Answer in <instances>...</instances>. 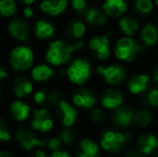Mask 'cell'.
<instances>
[{
	"instance_id": "484cf974",
	"label": "cell",
	"mask_w": 158,
	"mask_h": 157,
	"mask_svg": "<svg viewBox=\"0 0 158 157\" xmlns=\"http://www.w3.org/2000/svg\"><path fill=\"white\" fill-rule=\"evenodd\" d=\"M118 28L125 36L131 37L135 34H137L138 30L140 29L139 21L135 16L131 15H124L121 19H118Z\"/></svg>"
},
{
	"instance_id": "f546056e",
	"label": "cell",
	"mask_w": 158,
	"mask_h": 157,
	"mask_svg": "<svg viewBox=\"0 0 158 157\" xmlns=\"http://www.w3.org/2000/svg\"><path fill=\"white\" fill-rule=\"evenodd\" d=\"M17 11L14 0H0V15L2 17H12Z\"/></svg>"
},
{
	"instance_id": "f1b7e54d",
	"label": "cell",
	"mask_w": 158,
	"mask_h": 157,
	"mask_svg": "<svg viewBox=\"0 0 158 157\" xmlns=\"http://www.w3.org/2000/svg\"><path fill=\"white\" fill-rule=\"evenodd\" d=\"M133 6H135V10L138 14L146 16L153 12L155 2L153 0H135Z\"/></svg>"
},
{
	"instance_id": "9c48e42d",
	"label": "cell",
	"mask_w": 158,
	"mask_h": 157,
	"mask_svg": "<svg viewBox=\"0 0 158 157\" xmlns=\"http://www.w3.org/2000/svg\"><path fill=\"white\" fill-rule=\"evenodd\" d=\"M8 32L12 39L19 42L27 41L30 35V27L25 17L16 16L8 24Z\"/></svg>"
},
{
	"instance_id": "836d02e7",
	"label": "cell",
	"mask_w": 158,
	"mask_h": 157,
	"mask_svg": "<svg viewBox=\"0 0 158 157\" xmlns=\"http://www.w3.org/2000/svg\"><path fill=\"white\" fill-rule=\"evenodd\" d=\"M61 147H63V143H61L58 136H53L50 137V138H45V149H48L50 152L59 150Z\"/></svg>"
},
{
	"instance_id": "2e32d148",
	"label": "cell",
	"mask_w": 158,
	"mask_h": 157,
	"mask_svg": "<svg viewBox=\"0 0 158 157\" xmlns=\"http://www.w3.org/2000/svg\"><path fill=\"white\" fill-rule=\"evenodd\" d=\"M101 9L108 17L121 19L128 10L127 0H104Z\"/></svg>"
},
{
	"instance_id": "e575fe53",
	"label": "cell",
	"mask_w": 158,
	"mask_h": 157,
	"mask_svg": "<svg viewBox=\"0 0 158 157\" xmlns=\"http://www.w3.org/2000/svg\"><path fill=\"white\" fill-rule=\"evenodd\" d=\"M145 105L158 107V88H152L143 98Z\"/></svg>"
},
{
	"instance_id": "b9f144b4",
	"label": "cell",
	"mask_w": 158,
	"mask_h": 157,
	"mask_svg": "<svg viewBox=\"0 0 158 157\" xmlns=\"http://www.w3.org/2000/svg\"><path fill=\"white\" fill-rule=\"evenodd\" d=\"M33 14H35V12H33L32 8L30 6H26L25 8L23 9V15L26 19H31V17L33 16Z\"/></svg>"
},
{
	"instance_id": "7a4b0ae2",
	"label": "cell",
	"mask_w": 158,
	"mask_h": 157,
	"mask_svg": "<svg viewBox=\"0 0 158 157\" xmlns=\"http://www.w3.org/2000/svg\"><path fill=\"white\" fill-rule=\"evenodd\" d=\"M9 67L19 74L30 71L35 66V52L26 44H19L9 54Z\"/></svg>"
},
{
	"instance_id": "6da1fadb",
	"label": "cell",
	"mask_w": 158,
	"mask_h": 157,
	"mask_svg": "<svg viewBox=\"0 0 158 157\" xmlns=\"http://www.w3.org/2000/svg\"><path fill=\"white\" fill-rule=\"evenodd\" d=\"M84 48V42L79 40L72 43L66 40H54L48 45L44 54V58L48 64L53 67H60L71 60L73 53L82 51Z\"/></svg>"
},
{
	"instance_id": "d4e9b609",
	"label": "cell",
	"mask_w": 158,
	"mask_h": 157,
	"mask_svg": "<svg viewBox=\"0 0 158 157\" xmlns=\"http://www.w3.org/2000/svg\"><path fill=\"white\" fill-rule=\"evenodd\" d=\"M99 154V147L92 139H82L77 144L75 157H97Z\"/></svg>"
},
{
	"instance_id": "4dcf8cb0",
	"label": "cell",
	"mask_w": 158,
	"mask_h": 157,
	"mask_svg": "<svg viewBox=\"0 0 158 157\" xmlns=\"http://www.w3.org/2000/svg\"><path fill=\"white\" fill-rule=\"evenodd\" d=\"M57 136L59 137L61 143H63V145H64V147H70V145L74 144L75 139H77V134H75V131L72 128L64 127Z\"/></svg>"
},
{
	"instance_id": "f35d334b",
	"label": "cell",
	"mask_w": 158,
	"mask_h": 157,
	"mask_svg": "<svg viewBox=\"0 0 158 157\" xmlns=\"http://www.w3.org/2000/svg\"><path fill=\"white\" fill-rule=\"evenodd\" d=\"M30 157H48L46 151L44 150V147H38L35 151L31 152V155Z\"/></svg>"
},
{
	"instance_id": "52a82bcc",
	"label": "cell",
	"mask_w": 158,
	"mask_h": 157,
	"mask_svg": "<svg viewBox=\"0 0 158 157\" xmlns=\"http://www.w3.org/2000/svg\"><path fill=\"white\" fill-rule=\"evenodd\" d=\"M130 138L128 134H123L114 130H106L103 131L100 138V145L102 150L109 153H118L124 147L125 143Z\"/></svg>"
},
{
	"instance_id": "83f0119b",
	"label": "cell",
	"mask_w": 158,
	"mask_h": 157,
	"mask_svg": "<svg viewBox=\"0 0 158 157\" xmlns=\"http://www.w3.org/2000/svg\"><path fill=\"white\" fill-rule=\"evenodd\" d=\"M153 121V114L148 109H142L140 111H137L135 114L133 123L141 128H146L151 125Z\"/></svg>"
},
{
	"instance_id": "7c38bea8",
	"label": "cell",
	"mask_w": 158,
	"mask_h": 157,
	"mask_svg": "<svg viewBox=\"0 0 158 157\" xmlns=\"http://www.w3.org/2000/svg\"><path fill=\"white\" fill-rule=\"evenodd\" d=\"M88 45L96 58L100 60L109 58L110 56V34L93 37L89 40Z\"/></svg>"
},
{
	"instance_id": "277c9868",
	"label": "cell",
	"mask_w": 158,
	"mask_h": 157,
	"mask_svg": "<svg viewBox=\"0 0 158 157\" xmlns=\"http://www.w3.org/2000/svg\"><path fill=\"white\" fill-rule=\"evenodd\" d=\"M92 76L90 64L84 58H74L66 69V76L70 83L82 86L88 81Z\"/></svg>"
},
{
	"instance_id": "4fadbf2b",
	"label": "cell",
	"mask_w": 158,
	"mask_h": 157,
	"mask_svg": "<svg viewBox=\"0 0 158 157\" xmlns=\"http://www.w3.org/2000/svg\"><path fill=\"white\" fill-rule=\"evenodd\" d=\"M35 92V82L31 78L19 74L12 82V93L17 99H25Z\"/></svg>"
},
{
	"instance_id": "ba28073f",
	"label": "cell",
	"mask_w": 158,
	"mask_h": 157,
	"mask_svg": "<svg viewBox=\"0 0 158 157\" xmlns=\"http://www.w3.org/2000/svg\"><path fill=\"white\" fill-rule=\"evenodd\" d=\"M55 108H56L55 116L57 121L63 125V127L72 128V126L77 123V118H79V111L77 107L63 99Z\"/></svg>"
},
{
	"instance_id": "44dd1931",
	"label": "cell",
	"mask_w": 158,
	"mask_h": 157,
	"mask_svg": "<svg viewBox=\"0 0 158 157\" xmlns=\"http://www.w3.org/2000/svg\"><path fill=\"white\" fill-rule=\"evenodd\" d=\"M68 8V0H43L40 3V10L48 16H57Z\"/></svg>"
},
{
	"instance_id": "7402d4cb",
	"label": "cell",
	"mask_w": 158,
	"mask_h": 157,
	"mask_svg": "<svg viewBox=\"0 0 158 157\" xmlns=\"http://www.w3.org/2000/svg\"><path fill=\"white\" fill-rule=\"evenodd\" d=\"M158 147V138L154 134H142L138 138L137 149L141 154L148 155Z\"/></svg>"
},
{
	"instance_id": "d590c367",
	"label": "cell",
	"mask_w": 158,
	"mask_h": 157,
	"mask_svg": "<svg viewBox=\"0 0 158 157\" xmlns=\"http://www.w3.org/2000/svg\"><path fill=\"white\" fill-rule=\"evenodd\" d=\"M89 116L93 123L98 124V125L104 123V121H106V114L103 113V111L100 108H93Z\"/></svg>"
},
{
	"instance_id": "5bb4252c",
	"label": "cell",
	"mask_w": 158,
	"mask_h": 157,
	"mask_svg": "<svg viewBox=\"0 0 158 157\" xmlns=\"http://www.w3.org/2000/svg\"><path fill=\"white\" fill-rule=\"evenodd\" d=\"M9 114L17 123H24L31 118L32 109L24 99H15L9 105Z\"/></svg>"
},
{
	"instance_id": "3957f363",
	"label": "cell",
	"mask_w": 158,
	"mask_h": 157,
	"mask_svg": "<svg viewBox=\"0 0 158 157\" xmlns=\"http://www.w3.org/2000/svg\"><path fill=\"white\" fill-rule=\"evenodd\" d=\"M39 134H40L35 132L31 127L22 126L16 129L14 137L16 143L23 151L31 153L38 147L45 149V138L40 137Z\"/></svg>"
},
{
	"instance_id": "7bdbcfd3",
	"label": "cell",
	"mask_w": 158,
	"mask_h": 157,
	"mask_svg": "<svg viewBox=\"0 0 158 157\" xmlns=\"http://www.w3.org/2000/svg\"><path fill=\"white\" fill-rule=\"evenodd\" d=\"M0 157H14V154L8 149H1L0 150Z\"/></svg>"
},
{
	"instance_id": "74e56055",
	"label": "cell",
	"mask_w": 158,
	"mask_h": 157,
	"mask_svg": "<svg viewBox=\"0 0 158 157\" xmlns=\"http://www.w3.org/2000/svg\"><path fill=\"white\" fill-rule=\"evenodd\" d=\"M48 157H72L70 154V152L67 151V150H56V151L51 152V154L48 155Z\"/></svg>"
},
{
	"instance_id": "603a6c76",
	"label": "cell",
	"mask_w": 158,
	"mask_h": 157,
	"mask_svg": "<svg viewBox=\"0 0 158 157\" xmlns=\"http://www.w3.org/2000/svg\"><path fill=\"white\" fill-rule=\"evenodd\" d=\"M56 34V27L52 22L45 19H41L35 24V35L40 40L52 39Z\"/></svg>"
},
{
	"instance_id": "bcb514c9",
	"label": "cell",
	"mask_w": 158,
	"mask_h": 157,
	"mask_svg": "<svg viewBox=\"0 0 158 157\" xmlns=\"http://www.w3.org/2000/svg\"><path fill=\"white\" fill-rule=\"evenodd\" d=\"M0 100H1V87H0Z\"/></svg>"
},
{
	"instance_id": "ee69618b",
	"label": "cell",
	"mask_w": 158,
	"mask_h": 157,
	"mask_svg": "<svg viewBox=\"0 0 158 157\" xmlns=\"http://www.w3.org/2000/svg\"><path fill=\"white\" fill-rule=\"evenodd\" d=\"M22 2H23L24 4H26V6H30V4H32L33 2H35V0H21Z\"/></svg>"
},
{
	"instance_id": "ffe728a7",
	"label": "cell",
	"mask_w": 158,
	"mask_h": 157,
	"mask_svg": "<svg viewBox=\"0 0 158 157\" xmlns=\"http://www.w3.org/2000/svg\"><path fill=\"white\" fill-rule=\"evenodd\" d=\"M150 84V76L144 73H135L129 78L127 86L131 94L139 95L146 92Z\"/></svg>"
},
{
	"instance_id": "5b68a950",
	"label": "cell",
	"mask_w": 158,
	"mask_h": 157,
	"mask_svg": "<svg viewBox=\"0 0 158 157\" xmlns=\"http://www.w3.org/2000/svg\"><path fill=\"white\" fill-rule=\"evenodd\" d=\"M55 121L46 107H38L32 110L30 127L40 134H46L54 128Z\"/></svg>"
},
{
	"instance_id": "4316f807",
	"label": "cell",
	"mask_w": 158,
	"mask_h": 157,
	"mask_svg": "<svg viewBox=\"0 0 158 157\" xmlns=\"http://www.w3.org/2000/svg\"><path fill=\"white\" fill-rule=\"evenodd\" d=\"M140 39L148 46L156 44L158 41V28L152 23L144 24L140 30Z\"/></svg>"
},
{
	"instance_id": "cb8c5ba5",
	"label": "cell",
	"mask_w": 158,
	"mask_h": 157,
	"mask_svg": "<svg viewBox=\"0 0 158 157\" xmlns=\"http://www.w3.org/2000/svg\"><path fill=\"white\" fill-rule=\"evenodd\" d=\"M66 37L71 41H79L84 37L86 32V24L85 22L80 19H72L66 26Z\"/></svg>"
},
{
	"instance_id": "8fae6325",
	"label": "cell",
	"mask_w": 158,
	"mask_h": 157,
	"mask_svg": "<svg viewBox=\"0 0 158 157\" xmlns=\"http://www.w3.org/2000/svg\"><path fill=\"white\" fill-rule=\"evenodd\" d=\"M97 72L110 85H118L123 83L126 76L125 69L118 65H110L106 67L99 66L97 68Z\"/></svg>"
},
{
	"instance_id": "8992f818",
	"label": "cell",
	"mask_w": 158,
	"mask_h": 157,
	"mask_svg": "<svg viewBox=\"0 0 158 157\" xmlns=\"http://www.w3.org/2000/svg\"><path fill=\"white\" fill-rule=\"evenodd\" d=\"M142 52V45L131 37L125 36L115 44V56L123 61H131Z\"/></svg>"
},
{
	"instance_id": "7dc6e473",
	"label": "cell",
	"mask_w": 158,
	"mask_h": 157,
	"mask_svg": "<svg viewBox=\"0 0 158 157\" xmlns=\"http://www.w3.org/2000/svg\"><path fill=\"white\" fill-rule=\"evenodd\" d=\"M0 57H1V55H0Z\"/></svg>"
},
{
	"instance_id": "ab89813d",
	"label": "cell",
	"mask_w": 158,
	"mask_h": 157,
	"mask_svg": "<svg viewBox=\"0 0 158 157\" xmlns=\"http://www.w3.org/2000/svg\"><path fill=\"white\" fill-rule=\"evenodd\" d=\"M10 76V70L9 68L0 65V82H3Z\"/></svg>"
},
{
	"instance_id": "8d00e7d4",
	"label": "cell",
	"mask_w": 158,
	"mask_h": 157,
	"mask_svg": "<svg viewBox=\"0 0 158 157\" xmlns=\"http://www.w3.org/2000/svg\"><path fill=\"white\" fill-rule=\"evenodd\" d=\"M71 6L79 14H84L87 9V2L85 0H71Z\"/></svg>"
},
{
	"instance_id": "9a60e30c",
	"label": "cell",
	"mask_w": 158,
	"mask_h": 157,
	"mask_svg": "<svg viewBox=\"0 0 158 157\" xmlns=\"http://www.w3.org/2000/svg\"><path fill=\"white\" fill-rule=\"evenodd\" d=\"M55 76V70L54 67L51 66L48 63H41L35 65L32 69L30 70V78L35 84H45L50 83Z\"/></svg>"
},
{
	"instance_id": "30bf717a",
	"label": "cell",
	"mask_w": 158,
	"mask_h": 157,
	"mask_svg": "<svg viewBox=\"0 0 158 157\" xmlns=\"http://www.w3.org/2000/svg\"><path fill=\"white\" fill-rule=\"evenodd\" d=\"M72 105L79 109L89 110L95 107L97 102V96L92 88L81 87L74 90L72 94Z\"/></svg>"
},
{
	"instance_id": "d6a6232c",
	"label": "cell",
	"mask_w": 158,
	"mask_h": 157,
	"mask_svg": "<svg viewBox=\"0 0 158 157\" xmlns=\"http://www.w3.org/2000/svg\"><path fill=\"white\" fill-rule=\"evenodd\" d=\"M12 140V131L6 118L0 116V142H9Z\"/></svg>"
},
{
	"instance_id": "e0dca14e",
	"label": "cell",
	"mask_w": 158,
	"mask_h": 157,
	"mask_svg": "<svg viewBox=\"0 0 158 157\" xmlns=\"http://www.w3.org/2000/svg\"><path fill=\"white\" fill-rule=\"evenodd\" d=\"M84 22L86 25L90 26V27H101V26L106 25V21H108V16L103 10L98 6H89L86 9L84 12Z\"/></svg>"
},
{
	"instance_id": "1f68e13d",
	"label": "cell",
	"mask_w": 158,
	"mask_h": 157,
	"mask_svg": "<svg viewBox=\"0 0 158 157\" xmlns=\"http://www.w3.org/2000/svg\"><path fill=\"white\" fill-rule=\"evenodd\" d=\"M48 88L41 87L33 92L32 100L35 102V105H38V107L48 108Z\"/></svg>"
},
{
	"instance_id": "d6986e66",
	"label": "cell",
	"mask_w": 158,
	"mask_h": 157,
	"mask_svg": "<svg viewBox=\"0 0 158 157\" xmlns=\"http://www.w3.org/2000/svg\"><path fill=\"white\" fill-rule=\"evenodd\" d=\"M124 101V94L118 89L109 88L101 97V105L108 110H115L122 105Z\"/></svg>"
},
{
	"instance_id": "ac0fdd59",
	"label": "cell",
	"mask_w": 158,
	"mask_h": 157,
	"mask_svg": "<svg viewBox=\"0 0 158 157\" xmlns=\"http://www.w3.org/2000/svg\"><path fill=\"white\" fill-rule=\"evenodd\" d=\"M135 112L129 107H119L112 114V123L117 127L126 128L131 125L135 119Z\"/></svg>"
},
{
	"instance_id": "f6af8a7d",
	"label": "cell",
	"mask_w": 158,
	"mask_h": 157,
	"mask_svg": "<svg viewBox=\"0 0 158 157\" xmlns=\"http://www.w3.org/2000/svg\"><path fill=\"white\" fill-rule=\"evenodd\" d=\"M154 80H155V83L158 85V68H157V70L155 71V73H154Z\"/></svg>"
},
{
	"instance_id": "60d3db41",
	"label": "cell",
	"mask_w": 158,
	"mask_h": 157,
	"mask_svg": "<svg viewBox=\"0 0 158 157\" xmlns=\"http://www.w3.org/2000/svg\"><path fill=\"white\" fill-rule=\"evenodd\" d=\"M124 157H142L141 153L138 151V149H128L125 152Z\"/></svg>"
}]
</instances>
